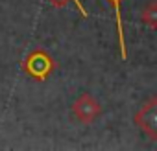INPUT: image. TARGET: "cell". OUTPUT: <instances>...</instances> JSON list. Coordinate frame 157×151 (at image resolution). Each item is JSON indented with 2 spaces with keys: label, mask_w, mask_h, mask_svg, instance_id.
Masks as SVG:
<instances>
[{
  "label": "cell",
  "mask_w": 157,
  "mask_h": 151,
  "mask_svg": "<svg viewBox=\"0 0 157 151\" xmlns=\"http://www.w3.org/2000/svg\"><path fill=\"white\" fill-rule=\"evenodd\" d=\"M155 109H157V100L151 98L135 116L137 125L150 134V138H157V116H155Z\"/></svg>",
  "instance_id": "3957f363"
},
{
  "label": "cell",
  "mask_w": 157,
  "mask_h": 151,
  "mask_svg": "<svg viewBox=\"0 0 157 151\" xmlns=\"http://www.w3.org/2000/svg\"><path fill=\"white\" fill-rule=\"evenodd\" d=\"M113 6L115 15H117V33H118V44H120V55L126 61L128 59V52H126V41H124V31H122V15H120V2L122 0H107Z\"/></svg>",
  "instance_id": "277c9868"
},
{
  "label": "cell",
  "mask_w": 157,
  "mask_h": 151,
  "mask_svg": "<svg viewBox=\"0 0 157 151\" xmlns=\"http://www.w3.org/2000/svg\"><path fill=\"white\" fill-rule=\"evenodd\" d=\"M56 61L50 57V53L43 48L32 50L24 61H22V70L30 76V78L37 79V81H44L48 76L56 70Z\"/></svg>",
  "instance_id": "6da1fadb"
},
{
  "label": "cell",
  "mask_w": 157,
  "mask_h": 151,
  "mask_svg": "<svg viewBox=\"0 0 157 151\" xmlns=\"http://www.w3.org/2000/svg\"><path fill=\"white\" fill-rule=\"evenodd\" d=\"M142 22L144 24H148L151 30H155L157 28V8H155V4L151 2V4H148V8L142 11Z\"/></svg>",
  "instance_id": "5b68a950"
},
{
  "label": "cell",
  "mask_w": 157,
  "mask_h": 151,
  "mask_svg": "<svg viewBox=\"0 0 157 151\" xmlns=\"http://www.w3.org/2000/svg\"><path fill=\"white\" fill-rule=\"evenodd\" d=\"M48 2H50V6H54V8H65L68 2H70V0H48ZM72 2L76 4V8H78V11H80L83 17H87V9L83 8V4L80 2V0H72Z\"/></svg>",
  "instance_id": "8992f818"
},
{
  "label": "cell",
  "mask_w": 157,
  "mask_h": 151,
  "mask_svg": "<svg viewBox=\"0 0 157 151\" xmlns=\"http://www.w3.org/2000/svg\"><path fill=\"white\" fill-rule=\"evenodd\" d=\"M102 112V107L98 101H94V98L91 94H82L72 105V114L78 122L82 123H93Z\"/></svg>",
  "instance_id": "7a4b0ae2"
}]
</instances>
